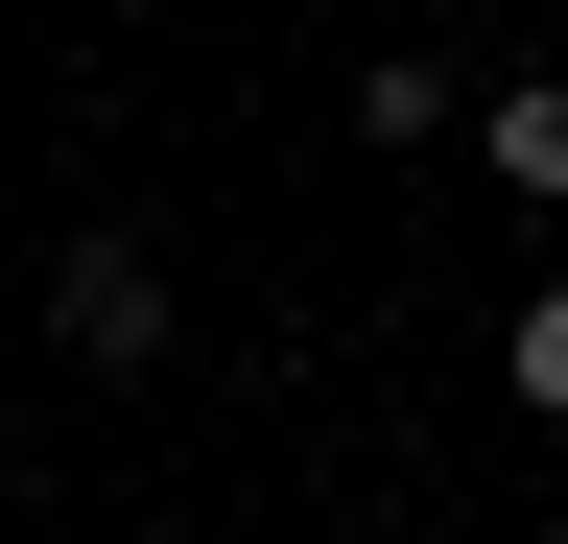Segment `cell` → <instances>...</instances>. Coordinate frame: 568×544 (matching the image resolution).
Segmentation results:
<instances>
[{
	"instance_id": "1",
	"label": "cell",
	"mask_w": 568,
	"mask_h": 544,
	"mask_svg": "<svg viewBox=\"0 0 568 544\" xmlns=\"http://www.w3.org/2000/svg\"><path fill=\"white\" fill-rule=\"evenodd\" d=\"M48 331H71L95 379H142V356H166V260H142V237H71V260H48Z\"/></svg>"
},
{
	"instance_id": "2",
	"label": "cell",
	"mask_w": 568,
	"mask_h": 544,
	"mask_svg": "<svg viewBox=\"0 0 568 544\" xmlns=\"http://www.w3.org/2000/svg\"><path fill=\"white\" fill-rule=\"evenodd\" d=\"M474 166L521 189V214H568V72H497L474 95Z\"/></svg>"
},
{
	"instance_id": "3",
	"label": "cell",
	"mask_w": 568,
	"mask_h": 544,
	"mask_svg": "<svg viewBox=\"0 0 568 544\" xmlns=\"http://www.w3.org/2000/svg\"><path fill=\"white\" fill-rule=\"evenodd\" d=\"M497 379H521L545 427H568V285H521V331H497Z\"/></svg>"
}]
</instances>
